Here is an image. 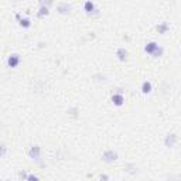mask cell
<instances>
[{
	"instance_id": "30bf717a",
	"label": "cell",
	"mask_w": 181,
	"mask_h": 181,
	"mask_svg": "<svg viewBox=\"0 0 181 181\" xmlns=\"http://www.w3.org/2000/svg\"><path fill=\"white\" fill-rule=\"evenodd\" d=\"M152 89H153L152 82H149V81L143 82V85H142V92H143V94H150Z\"/></svg>"
},
{
	"instance_id": "52a82bcc",
	"label": "cell",
	"mask_w": 181,
	"mask_h": 181,
	"mask_svg": "<svg viewBox=\"0 0 181 181\" xmlns=\"http://www.w3.org/2000/svg\"><path fill=\"white\" fill-rule=\"evenodd\" d=\"M157 47H159V44L154 43V41H152V43H149V44H147V45L145 47V51L147 52V54H150V55H152L153 52L157 50Z\"/></svg>"
},
{
	"instance_id": "9c48e42d",
	"label": "cell",
	"mask_w": 181,
	"mask_h": 181,
	"mask_svg": "<svg viewBox=\"0 0 181 181\" xmlns=\"http://www.w3.org/2000/svg\"><path fill=\"white\" fill-rule=\"evenodd\" d=\"M116 57L119 58V61H126V58H127V51L124 50V48H117Z\"/></svg>"
},
{
	"instance_id": "2e32d148",
	"label": "cell",
	"mask_w": 181,
	"mask_h": 181,
	"mask_svg": "<svg viewBox=\"0 0 181 181\" xmlns=\"http://www.w3.org/2000/svg\"><path fill=\"white\" fill-rule=\"evenodd\" d=\"M27 180H38V177H37V175H29Z\"/></svg>"
},
{
	"instance_id": "7a4b0ae2",
	"label": "cell",
	"mask_w": 181,
	"mask_h": 181,
	"mask_svg": "<svg viewBox=\"0 0 181 181\" xmlns=\"http://www.w3.org/2000/svg\"><path fill=\"white\" fill-rule=\"evenodd\" d=\"M29 156L30 159H33L34 161H40L41 160V149H40V146H33L30 149Z\"/></svg>"
},
{
	"instance_id": "4fadbf2b",
	"label": "cell",
	"mask_w": 181,
	"mask_h": 181,
	"mask_svg": "<svg viewBox=\"0 0 181 181\" xmlns=\"http://www.w3.org/2000/svg\"><path fill=\"white\" fill-rule=\"evenodd\" d=\"M47 14H48V7H45V6H41L40 11H38V16H40V17H43V16H47Z\"/></svg>"
},
{
	"instance_id": "277c9868",
	"label": "cell",
	"mask_w": 181,
	"mask_h": 181,
	"mask_svg": "<svg viewBox=\"0 0 181 181\" xmlns=\"http://www.w3.org/2000/svg\"><path fill=\"white\" fill-rule=\"evenodd\" d=\"M112 102L115 103L116 106H122V105H123V102H124L123 95H120V94H115L113 96H112Z\"/></svg>"
},
{
	"instance_id": "8fae6325",
	"label": "cell",
	"mask_w": 181,
	"mask_h": 181,
	"mask_svg": "<svg viewBox=\"0 0 181 181\" xmlns=\"http://www.w3.org/2000/svg\"><path fill=\"white\" fill-rule=\"evenodd\" d=\"M167 29H168V26H167V23H163V24H160V26H157V30H159V33H161V34H164L167 31Z\"/></svg>"
},
{
	"instance_id": "3957f363",
	"label": "cell",
	"mask_w": 181,
	"mask_h": 181,
	"mask_svg": "<svg viewBox=\"0 0 181 181\" xmlns=\"http://www.w3.org/2000/svg\"><path fill=\"white\" fill-rule=\"evenodd\" d=\"M20 55H17V54H11L10 57L7 58V65L10 67V68H16V67L20 64Z\"/></svg>"
},
{
	"instance_id": "7c38bea8",
	"label": "cell",
	"mask_w": 181,
	"mask_h": 181,
	"mask_svg": "<svg viewBox=\"0 0 181 181\" xmlns=\"http://www.w3.org/2000/svg\"><path fill=\"white\" fill-rule=\"evenodd\" d=\"M20 26H21V27H24V29H29L30 26H31V23H30L29 19H23L21 21H20Z\"/></svg>"
},
{
	"instance_id": "ba28073f",
	"label": "cell",
	"mask_w": 181,
	"mask_h": 181,
	"mask_svg": "<svg viewBox=\"0 0 181 181\" xmlns=\"http://www.w3.org/2000/svg\"><path fill=\"white\" fill-rule=\"evenodd\" d=\"M58 11H59L61 14L69 13V11H71V4H68V3H61V4L58 6Z\"/></svg>"
},
{
	"instance_id": "5bb4252c",
	"label": "cell",
	"mask_w": 181,
	"mask_h": 181,
	"mask_svg": "<svg viewBox=\"0 0 181 181\" xmlns=\"http://www.w3.org/2000/svg\"><path fill=\"white\" fill-rule=\"evenodd\" d=\"M40 3H41V6H45V7H48L51 3H52V0H40Z\"/></svg>"
},
{
	"instance_id": "8992f818",
	"label": "cell",
	"mask_w": 181,
	"mask_h": 181,
	"mask_svg": "<svg viewBox=\"0 0 181 181\" xmlns=\"http://www.w3.org/2000/svg\"><path fill=\"white\" fill-rule=\"evenodd\" d=\"M177 143V136L175 134H168L166 137V146L167 147H174Z\"/></svg>"
},
{
	"instance_id": "6da1fadb",
	"label": "cell",
	"mask_w": 181,
	"mask_h": 181,
	"mask_svg": "<svg viewBox=\"0 0 181 181\" xmlns=\"http://www.w3.org/2000/svg\"><path fill=\"white\" fill-rule=\"evenodd\" d=\"M117 153L113 152V150H108V152H105L103 154H102V160L105 161V163H113V161H116L117 160Z\"/></svg>"
},
{
	"instance_id": "5b68a950",
	"label": "cell",
	"mask_w": 181,
	"mask_h": 181,
	"mask_svg": "<svg viewBox=\"0 0 181 181\" xmlns=\"http://www.w3.org/2000/svg\"><path fill=\"white\" fill-rule=\"evenodd\" d=\"M84 10L87 11L88 14H91V13H94V11H98V10L95 9V4L91 1V0L85 1V4H84Z\"/></svg>"
},
{
	"instance_id": "9a60e30c",
	"label": "cell",
	"mask_w": 181,
	"mask_h": 181,
	"mask_svg": "<svg viewBox=\"0 0 181 181\" xmlns=\"http://www.w3.org/2000/svg\"><path fill=\"white\" fill-rule=\"evenodd\" d=\"M6 152H7V150H6V147H4V146H0V156H4Z\"/></svg>"
}]
</instances>
